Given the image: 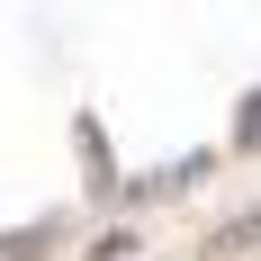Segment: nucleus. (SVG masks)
Instances as JSON below:
<instances>
[{"instance_id": "f03ea898", "label": "nucleus", "mask_w": 261, "mask_h": 261, "mask_svg": "<svg viewBox=\"0 0 261 261\" xmlns=\"http://www.w3.org/2000/svg\"><path fill=\"white\" fill-rule=\"evenodd\" d=\"M234 135H243V144H261V90L243 99V126H234Z\"/></svg>"}, {"instance_id": "f257e3e1", "label": "nucleus", "mask_w": 261, "mask_h": 261, "mask_svg": "<svg viewBox=\"0 0 261 261\" xmlns=\"http://www.w3.org/2000/svg\"><path fill=\"white\" fill-rule=\"evenodd\" d=\"M252 243H261V207L234 216V225H216V252H252Z\"/></svg>"}]
</instances>
